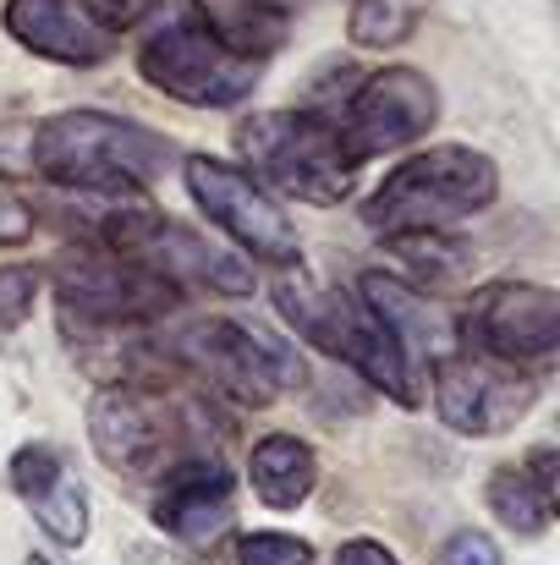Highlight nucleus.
<instances>
[{"label":"nucleus","mask_w":560,"mask_h":565,"mask_svg":"<svg viewBox=\"0 0 560 565\" xmlns=\"http://www.w3.org/2000/svg\"><path fill=\"white\" fill-rule=\"evenodd\" d=\"M28 166L55 192H149L177 166L171 138L110 110H61L33 127Z\"/></svg>","instance_id":"1"},{"label":"nucleus","mask_w":560,"mask_h":565,"mask_svg":"<svg viewBox=\"0 0 560 565\" xmlns=\"http://www.w3.org/2000/svg\"><path fill=\"white\" fill-rule=\"evenodd\" d=\"M171 358H177V369L203 379L220 401L247 406V412H264L286 390L308 384V369L292 347H281L270 330H253V324H236V319L182 324Z\"/></svg>","instance_id":"6"},{"label":"nucleus","mask_w":560,"mask_h":565,"mask_svg":"<svg viewBox=\"0 0 560 565\" xmlns=\"http://www.w3.org/2000/svg\"><path fill=\"white\" fill-rule=\"evenodd\" d=\"M236 565H314V544L297 539V533L258 527V533L236 539Z\"/></svg>","instance_id":"24"},{"label":"nucleus","mask_w":560,"mask_h":565,"mask_svg":"<svg viewBox=\"0 0 560 565\" xmlns=\"http://www.w3.org/2000/svg\"><path fill=\"white\" fill-rule=\"evenodd\" d=\"M33 231H39V209L22 192L0 188V247H22L33 242Z\"/></svg>","instance_id":"27"},{"label":"nucleus","mask_w":560,"mask_h":565,"mask_svg":"<svg viewBox=\"0 0 560 565\" xmlns=\"http://www.w3.org/2000/svg\"><path fill=\"white\" fill-rule=\"evenodd\" d=\"M0 28L39 61L55 66H105L116 55V33L88 22L72 0H6Z\"/></svg>","instance_id":"16"},{"label":"nucleus","mask_w":560,"mask_h":565,"mask_svg":"<svg viewBox=\"0 0 560 565\" xmlns=\"http://www.w3.org/2000/svg\"><path fill=\"white\" fill-rule=\"evenodd\" d=\"M236 154H242L247 177H258L264 188L286 192L297 203H314V209L347 203L352 182H358V160L347 154L336 116H319L308 105L247 116L236 127Z\"/></svg>","instance_id":"4"},{"label":"nucleus","mask_w":560,"mask_h":565,"mask_svg":"<svg viewBox=\"0 0 560 565\" xmlns=\"http://www.w3.org/2000/svg\"><path fill=\"white\" fill-rule=\"evenodd\" d=\"M61 472H72L66 467V456L55 450V445H44V439H28V445H17L11 450V461H6V483H11V494L28 505V500H39Z\"/></svg>","instance_id":"23"},{"label":"nucleus","mask_w":560,"mask_h":565,"mask_svg":"<svg viewBox=\"0 0 560 565\" xmlns=\"http://www.w3.org/2000/svg\"><path fill=\"white\" fill-rule=\"evenodd\" d=\"M192 17L247 61H270L292 39V17L281 0H192Z\"/></svg>","instance_id":"18"},{"label":"nucleus","mask_w":560,"mask_h":565,"mask_svg":"<svg viewBox=\"0 0 560 565\" xmlns=\"http://www.w3.org/2000/svg\"><path fill=\"white\" fill-rule=\"evenodd\" d=\"M434 565H506V555H500V544H495L489 533L462 527V533H451V539L440 544Z\"/></svg>","instance_id":"26"},{"label":"nucleus","mask_w":560,"mask_h":565,"mask_svg":"<svg viewBox=\"0 0 560 565\" xmlns=\"http://www.w3.org/2000/svg\"><path fill=\"white\" fill-rule=\"evenodd\" d=\"M556 6H560V0H556Z\"/></svg>","instance_id":"32"},{"label":"nucleus","mask_w":560,"mask_h":565,"mask_svg":"<svg viewBox=\"0 0 560 565\" xmlns=\"http://www.w3.org/2000/svg\"><path fill=\"white\" fill-rule=\"evenodd\" d=\"M528 478L539 483V494H545V505H550V522H560V450L556 445H539V450L528 456Z\"/></svg>","instance_id":"28"},{"label":"nucleus","mask_w":560,"mask_h":565,"mask_svg":"<svg viewBox=\"0 0 560 565\" xmlns=\"http://www.w3.org/2000/svg\"><path fill=\"white\" fill-rule=\"evenodd\" d=\"M247 483L270 511H297L319 483V456L297 434H264L247 450Z\"/></svg>","instance_id":"17"},{"label":"nucleus","mask_w":560,"mask_h":565,"mask_svg":"<svg viewBox=\"0 0 560 565\" xmlns=\"http://www.w3.org/2000/svg\"><path fill=\"white\" fill-rule=\"evenodd\" d=\"M22 565H55V561H50V555H28Z\"/></svg>","instance_id":"31"},{"label":"nucleus","mask_w":560,"mask_h":565,"mask_svg":"<svg viewBox=\"0 0 560 565\" xmlns=\"http://www.w3.org/2000/svg\"><path fill=\"white\" fill-rule=\"evenodd\" d=\"M187 428H192V412L182 401H166L160 384L105 379L88 395V445L121 478H144L160 461L166 467L182 461L177 445H187Z\"/></svg>","instance_id":"8"},{"label":"nucleus","mask_w":560,"mask_h":565,"mask_svg":"<svg viewBox=\"0 0 560 565\" xmlns=\"http://www.w3.org/2000/svg\"><path fill=\"white\" fill-rule=\"evenodd\" d=\"M429 395H434L440 423L462 439L506 434L533 412V379L506 369V363H489L478 352H456V358L434 363L429 369Z\"/></svg>","instance_id":"12"},{"label":"nucleus","mask_w":560,"mask_h":565,"mask_svg":"<svg viewBox=\"0 0 560 565\" xmlns=\"http://www.w3.org/2000/svg\"><path fill=\"white\" fill-rule=\"evenodd\" d=\"M231 500H236V483H231L225 461L209 450H192L160 472L149 511H155L160 533H171L182 544H214L231 527Z\"/></svg>","instance_id":"13"},{"label":"nucleus","mask_w":560,"mask_h":565,"mask_svg":"<svg viewBox=\"0 0 560 565\" xmlns=\"http://www.w3.org/2000/svg\"><path fill=\"white\" fill-rule=\"evenodd\" d=\"M484 500H489L495 522L517 539H539L550 527V505H545L539 483L528 478V467H495L484 483Z\"/></svg>","instance_id":"19"},{"label":"nucleus","mask_w":560,"mask_h":565,"mask_svg":"<svg viewBox=\"0 0 560 565\" xmlns=\"http://www.w3.org/2000/svg\"><path fill=\"white\" fill-rule=\"evenodd\" d=\"M133 258L144 269H155L160 280H171L177 291L198 286V291H214V297H253V286H258V275H253V264L242 253L209 242L203 231H192V225L171 220V214L144 236V247Z\"/></svg>","instance_id":"14"},{"label":"nucleus","mask_w":560,"mask_h":565,"mask_svg":"<svg viewBox=\"0 0 560 565\" xmlns=\"http://www.w3.org/2000/svg\"><path fill=\"white\" fill-rule=\"evenodd\" d=\"M406 269H418L423 280H456L467 264H473V253H467V242L456 236V231H418V236H390L384 242Z\"/></svg>","instance_id":"22"},{"label":"nucleus","mask_w":560,"mask_h":565,"mask_svg":"<svg viewBox=\"0 0 560 565\" xmlns=\"http://www.w3.org/2000/svg\"><path fill=\"white\" fill-rule=\"evenodd\" d=\"M434 121H440V88L418 66H379L336 110V132L358 166L412 149L418 138L434 132Z\"/></svg>","instance_id":"11"},{"label":"nucleus","mask_w":560,"mask_h":565,"mask_svg":"<svg viewBox=\"0 0 560 565\" xmlns=\"http://www.w3.org/2000/svg\"><path fill=\"white\" fill-rule=\"evenodd\" d=\"M50 286H55V308L66 319V330H138L149 319H171L182 308V291L171 280H160L155 269H144L138 258L105 253V247H66L50 264Z\"/></svg>","instance_id":"5"},{"label":"nucleus","mask_w":560,"mask_h":565,"mask_svg":"<svg viewBox=\"0 0 560 565\" xmlns=\"http://www.w3.org/2000/svg\"><path fill=\"white\" fill-rule=\"evenodd\" d=\"M500 198V166L467 143H434L401 160L363 203V225L373 236H418V231H456L478 209Z\"/></svg>","instance_id":"3"},{"label":"nucleus","mask_w":560,"mask_h":565,"mask_svg":"<svg viewBox=\"0 0 560 565\" xmlns=\"http://www.w3.org/2000/svg\"><path fill=\"white\" fill-rule=\"evenodd\" d=\"M39 286H44V275L33 264H0V330L28 324V313L39 302Z\"/></svg>","instance_id":"25"},{"label":"nucleus","mask_w":560,"mask_h":565,"mask_svg":"<svg viewBox=\"0 0 560 565\" xmlns=\"http://www.w3.org/2000/svg\"><path fill=\"white\" fill-rule=\"evenodd\" d=\"M275 308L281 319L308 341L319 347L325 358L347 363L352 374L363 379L369 390H379L384 401L395 406H423V369L406 358V347L373 319V308L358 291H341V286H314L303 269L281 275L275 280Z\"/></svg>","instance_id":"2"},{"label":"nucleus","mask_w":560,"mask_h":565,"mask_svg":"<svg viewBox=\"0 0 560 565\" xmlns=\"http://www.w3.org/2000/svg\"><path fill=\"white\" fill-rule=\"evenodd\" d=\"M264 61H247L236 50H225L192 11L155 28L138 50V77L149 88H160L166 99H177L187 110H231L258 88Z\"/></svg>","instance_id":"7"},{"label":"nucleus","mask_w":560,"mask_h":565,"mask_svg":"<svg viewBox=\"0 0 560 565\" xmlns=\"http://www.w3.org/2000/svg\"><path fill=\"white\" fill-rule=\"evenodd\" d=\"M28 511L61 550H83V539H88V489L72 472H61L39 500H28Z\"/></svg>","instance_id":"20"},{"label":"nucleus","mask_w":560,"mask_h":565,"mask_svg":"<svg viewBox=\"0 0 560 565\" xmlns=\"http://www.w3.org/2000/svg\"><path fill=\"white\" fill-rule=\"evenodd\" d=\"M352 291L373 308V319L406 347V358L418 369H434V363H445V358L462 352V313H445L412 280L384 275V269H363Z\"/></svg>","instance_id":"15"},{"label":"nucleus","mask_w":560,"mask_h":565,"mask_svg":"<svg viewBox=\"0 0 560 565\" xmlns=\"http://www.w3.org/2000/svg\"><path fill=\"white\" fill-rule=\"evenodd\" d=\"M182 182H187V198L198 203V214L214 231H225L247 258L297 269V258H303L297 225H292V214L281 209V198L264 188L258 177H247L242 166H225L214 154H187Z\"/></svg>","instance_id":"9"},{"label":"nucleus","mask_w":560,"mask_h":565,"mask_svg":"<svg viewBox=\"0 0 560 565\" xmlns=\"http://www.w3.org/2000/svg\"><path fill=\"white\" fill-rule=\"evenodd\" d=\"M462 352L539 374L560 363V291L539 280H495L462 313Z\"/></svg>","instance_id":"10"},{"label":"nucleus","mask_w":560,"mask_h":565,"mask_svg":"<svg viewBox=\"0 0 560 565\" xmlns=\"http://www.w3.org/2000/svg\"><path fill=\"white\" fill-rule=\"evenodd\" d=\"M336 565H401V561L384 544H373V539H352V544L336 550Z\"/></svg>","instance_id":"30"},{"label":"nucleus","mask_w":560,"mask_h":565,"mask_svg":"<svg viewBox=\"0 0 560 565\" xmlns=\"http://www.w3.org/2000/svg\"><path fill=\"white\" fill-rule=\"evenodd\" d=\"M412 28H418L412 0H352L347 6V39L358 50H395L412 39Z\"/></svg>","instance_id":"21"},{"label":"nucleus","mask_w":560,"mask_h":565,"mask_svg":"<svg viewBox=\"0 0 560 565\" xmlns=\"http://www.w3.org/2000/svg\"><path fill=\"white\" fill-rule=\"evenodd\" d=\"M144 11H149V0H83V17H88V22H99L105 33L133 28Z\"/></svg>","instance_id":"29"}]
</instances>
